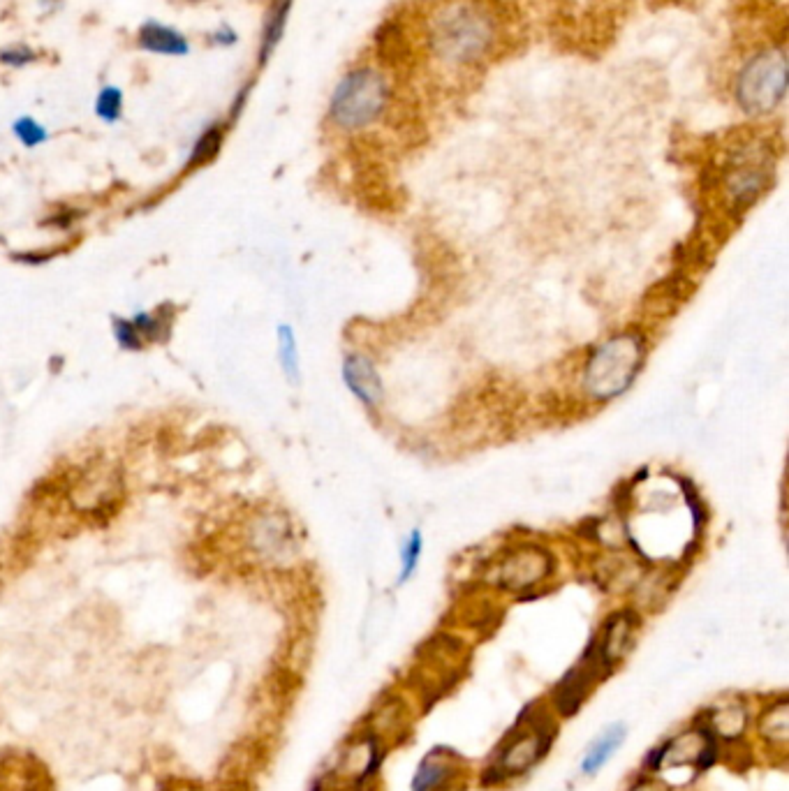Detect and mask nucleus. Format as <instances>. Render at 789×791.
I'll return each mask as SVG.
<instances>
[{
    "label": "nucleus",
    "instance_id": "nucleus-25",
    "mask_svg": "<svg viewBox=\"0 0 789 791\" xmlns=\"http://www.w3.org/2000/svg\"><path fill=\"white\" fill-rule=\"evenodd\" d=\"M40 58V54L26 44H14V47L0 49V63L7 65V68H26V65L35 63Z\"/></svg>",
    "mask_w": 789,
    "mask_h": 791
},
{
    "label": "nucleus",
    "instance_id": "nucleus-27",
    "mask_svg": "<svg viewBox=\"0 0 789 791\" xmlns=\"http://www.w3.org/2000/svg\"><path fill=\"white\" fill-rule=\"evenodd\" d=\"M248 93H250V84H246L243 88H239V93H237V100L232 102V112H230V118L232 121H237L239 118V114H241V109H243V105H246V98H248Z\"/></svg>",
    "mask_w": 789,
    "mask_h": 791
},
{
    "label": "nucleus",
    "instance_id": "nucleus-9",
    "mask_svg": "<svg viewBox=\"0 0 789 791\" xmlns=\"http://www.w3.org/2000/svg\"><path fill=\"white\" fill-rule=\"evenodd\" d=\"M137 47L158 56H188L190 42L172 26L146 21L137 33Z\"/></svg>",
    "mask_w": 789,
    "mask_h": 791
},
{
    "label": "nucleus",
    "instance_id": "nucleus-15",
    "mask_svg": "<svg viewBox=\"0 0 789 791\" xmlns=\"http://www.w3.org/2000/svg\"><path fill=\"white\" fill-rule=\"evenodd\" d=\"M172 320H174V308L160 306L156 313H137L132 317V324H135L139 334H142L144 343H165L167 336L172 334Z\"/></svg>",
    "mask_w": 789,
    "mask_h": 791
},
{
    "label": "nucleus",
    "instance_id": "nucleus-18",
    "mask_svg": "<svg viewBox=\"0 0 789 791\" xmlns=\"http://www.w3.org/2000/svg\"><path fill=\"white\" fill-rule=\"evenodd\" d=\"M759 731H762V736L766 738V741H771L773 745H787V738H789L787 699H780L778 704H773L769 711L762 715Z\"/></svg>",
    "mask_w": 789,
    "mask_h": 791
},
{
    "label": "nucleus",
    "instance_id": "nucleus-3",
    "mask_svg": "<svg viewBox=\"0 0 789 791\" xmlns=\"http://www.w3.org/2000/svg\"><path fill=\"white\" fill-rule=\"evenodd\" d=\"M734 98L750 116L773 114L787 98V54L783 47H766L741 65L734 79Z\"/></svg>",
    "mask_w": 789,
    "mask_h": 791
},
{
    "label": "nucleus",
    "instance_id": "nucleus-21",
    "mask_svg": "<svg viewBox=\"0 0 789 791\" xmlns=\"http://www.w3.org/2000/svg\"><path fill=\"white\" fill-rule=\"evenodd\" d=\"M95 114L105 123L121 121L123 114V93L119 86H105L95 100Z\"/></svg>",
    "mask_w": 789,
    "mask_h": 791
},
{
    "label": "nucleus",
    "instance_id": "nucleus-2",
    "mask_svg": "<svg viewBox=\"0 0 789 791\" xmlns=\"http://www.w3.org/2000/svg\"><path fill=\"white\" fill-rule=\"evenodd\" d=\"M392 100V86L380 70L361 65L345 72L329 100V121L341 130H364L380 121Z\"/></svg>",
    "mask_w": 789,
    "mask_h": 791
},
{
    "label": "nucleus",
    "instance_id": "nucleus-6",
    "mask_svg": "<svg viewBox=\"0 0 789 791\" xmlns=\"http://www.w3.org/2000/svg\"><path fill=\"white\" fill-rule=\"evenodd\" d=\"M549 574V556L540 549H521L512 553L498 569V581L503 588L523 590L542 581Z\"/></svg>",
    "mask_w": 789,
    "mask_h": 791
},
{
    "label": "nucleus",
    "instance_id": "nucleus-1",
    "mask_svg": "<svg viewBox=\"0 0 789 791\" xmlns=\"http://www.w3.org/2000/svg\"><path fill=\"white\" fill-rule=\"evenodd\" d=\"M498 28L493 14L477 0H447L429 24V49L447 65H475L496 47Z\"/></svg>",
    "mask_w": 789,
    "mask_h": 791
},
{
    "label": "nucleus",
    "instance_id": "nucleus-29",
    "mask_svg": "<svg viewBox=\"0 0 789 791\" xmlns=\"http://www.w3.org/2000/svg\"><path fill=\"white\" fill-rule=\"evenodd\" d=\"M632 791H662V789H660V787H655V785H651V782H646V785L634 787Z\"/></svg>",
    "mask_w": 789,
    "mask_h": 791
},
{
    "label": "nucleus",
    "instance_id": "nucleus-12",
    "mask_svg": "<svg viewBox=\"0 0 789 791\" xmlns=\"http://www.w3.org/2000/svg\"><path fill=\"white\" fill-rule=\"evenodd\" d=\"M625 741V727L623 724H611L609 729H604L600 736L591 743V748L586 750L584 761H581V771L586 775H593L600 771V768L607 764L618 748H621Z\"/></svg>",
    "mask_w": 789,
    "mask_h": 791
},
{
    "label": "nucleus",
    "instance_id": "nucleus-24",
    "mask_svg": "<svg viewBox=\"0 0 789 791\" xmlns=\"http://www.w3.org/2000/svg\"><path fill=\"white\" fill-rule=\"evenodd\" d=\"M112 329H114V338L119 340V345L123 350H130V352H139L144 350V338L139 334L135 324L132 320H123V317H114L112 320Z\"/></svg>",
    "mask_w": 789,
    "mask_h": 791
},
{
    "label": "nucleus",
    "instance_id": "nucleus-16",
    "mask_svg": "<svg viewBox=\"0 0 789 791\" xmlns=\"http://www.w3.org/2000/svg\"><path fill=\"white\" fill-rule=\"evenodd\" d=\"M375 764H378V750H375V743L371 738H366V741H357L352 743L348 750L343 754V773L348 775V778H366L368 773L373 771Z\"/></svg>",
    "mask_w": 789,
    "mask_h": 791
},
{
    "label": "nucleus",
    "instance_id": "nucleus-4",
    "mask_svg": "<svg viewBox=\"0 0 789 791\" xmlns=\"http://www.w3.org/2000/svg\"><path fill=\"white\" fill-rule=\"evenodd\" d=\"M644 361V347L637 336H616L597 347L588 359L584 384L593 398H616L634 382Z\"/></svg>",
    "mask_w": 789,
    "mask_h": 791
},
{
    "label": "nucleus",
    "instance_id": "nucleus-17",
    "mask_svg": "<svg viewBox=\"0 0 789 791\" xmlns=\"http://www.w3.org/2000/svg\"><path fill=\"white\" fill-rule=\"evenodd\" d=\"M223 142H225V128L220 123H213L206 128L202 135L193 146V153H190L188 158V169H197V167H204L209 165L218 158L220 149H223Z\"/></svg>",
    "mask_w": 789,
    "mask_h": 791
},
{
    "label": "nucleus",
    "instance_id": "nucleus-19",
    "mask_svg": "<svg viewBox=\"0 0 789 791\" xmlns=\"http://www.w3.org/2000/svg\"><path fill=\"white\" fill-rule=\"evenodd\" d=\"M746 720H748V715L739 704H725L713 713L711 727L715 734L727 738V741H732V738L741 736V731L746 729Z\"/></svg>",
    "mask_w": 789,
    "mask_h": 791
},
{
    "label": "nucleus",
    "instance_id": "nucleus-13",
    "mask_svg": "<svg viewBox=\"0 0 789 791\" xmlns=\"http://www.w3.org/2000/svg\"><path fill=\"white\" fill-rule=\"evenodd\" d=\"M632 620L630 616H614L609 620V625L604 627V634H602V641L597 643L602 650L604 660L609 662V667L614 664L618 657H623L625 648H628V643L632 639Z\"/></svg>",
    "mask_w": 789,
    "mask_h": 791
},
{
    "label": "nucleus",
    "instance_id": "nucleus-20",
    "mask_svg": "<svg viewBox=\"0 0 789 791\" xmlns=\"http://www.w3.org/2000/svg\"><path fill=\"white\" fill-rule=\"evenodd\" d=\"M278 359L280 368L287 375L290 382H299V350H297V340H294V331L287 324H280L278 327Z\"/></svg>",
    "mask_w": 789,
    "mask_h": 791
},
{
    "label": "nucleus",
    "instance_id": "nucleus-23",
    "mask_svg": "<svg viewBox=\"0 0 789 791\" xmlns=\"http://www.w3.org/2000/svg\"><path fill=\"white\" fill-rule=\"evenodd\" d=\"M12 132L21 144L28 146V149H35V146H40L49 139V132L44 130V125H40L31 116L17 118V121H14V125H12Z\"/></svg>",
    "mask_w": 789,
    "mask_h": 791
},
{
    "label": "nucleus",
    "instance_id": "nucleus-22",
    "mask_svg": "<svg viewBox=\"0 0 789 791\" xmlns=\"http://www.w3.org/2000/svg\"><path fill=\"white\" fill-rule=\"evenodd\" d=\"M422 551H424L422 532L412 530L410 537L405 539V544L401 546V576H398V581L405 583L412 574H415L419 558H422Z\"/></svg>",
    "mask_w": 789,
    "mask_h": 791
},
{
    "label": "nucleus",
    "instance_id": "nucleus-28",
    "mask_svg": "<svg viewBox=\"0 0 789 791\" xmlns=\"http://www.w3.org/2000/svg\"><path fill=\"white\" fill-rule=\"evenodd\" d=\"M40 5L44 10H56V7L61 5V0H40Z\"/></svg>",
    "mask_w": 789,
    "mask_h": 791
},
{
    "label": "nucleus",
    "instance_id": "nucleus-14",
    "mask_svg": "<svg viewBox=\"0 0 789 791\" xmlns=\"http://www.w3.org/2000/svg\"><path fill=\"white\" fill-rule=\"evenodd\" d=\"M452 759L442 757V752H433L419 764L415 780H412V791H435L442 787L449 775H452Z\"/></svg>",
    "mask_w": 789,
    "mask_h": 791
},
{
    "label": "nucleus",
    "instance_id": "nucleus-11",
    "mask_svg": "<svg viewBox=\"0 0 789 791\" xmlns=\"http://www.w3.org/2000/svg\"><path fill=\"white\" fill-rule=\"evenodd\" d=\"M766 186V172L759 165L743 162L727 174V190L734 197V202L750 204L759 197V192Z\"/></svg>",
    "mask_w": 789,
    "mask_h": 791
},
{
    "label": "nucleus",
    "instance_id": "nucleus-30",
    "mask_svg": "<svg viewBox=\"0 0 789 791\" xmlns=\"http://www.w3.org/2000/svg\"><path fill=\"white\" fill-rule=\"evenodd\" d=\"M0 241H3V236H0Z\"/></svg>",
    "mask_w": 789,
    "mask_h": 791
},
{
    "label": "nucleus",
    "instance_id": "nucleus-5",
    "mask_svg": "<svg viewBox=\"0 0 789 791\" xmlns=\"http://www.w3.org/2000/svg\"><path fill=\"white\" fill-rule=\"evenodd\" d=\"M551 748V731L544 724H533L526 731H521L519 736H514V741L500 752L498 757V773L503 778H519L526 771H530L537 761L544 757V752Z\"/></svg>",
    "mask_w": 789,
    "mask_h": 791
},
{
    "label": "nucleus",
    "instance_id": "nucleus-10",
    "mask_svg": "<svg viewBox=\"0 0 789 791\" xmlns=\"http://www.w3.org/2000/svg\"><path fill=\"white\" fill-rule=\"evenodd\" d=\"M294 0H271V5L267 7V14H264V24H262V35H260V65H267L269 58L274 56L276 47L283 40L287 21H290Z\"/></svg>",
    "mask_w": 789,
    "mask_h": 791
},
{
    "label": "nucleus",
    "instance_id": "nucleus-8",
    "mask_svg": "<svg viewBox=\"0 0 789 791\" xmlns=\"http://www.w3.org/2000/svg\"><path fill=\"white\" fill-rule=\"evenodd\" d=\"M713 754V738L704 729L685 731L660 750V766H699Z\"/></svg>",
    "mask_w": 789,
    "mask_h": 791
},
{
    "label": "nucleus",
    "instance_id": "nucleus-7",
    "mask_svg": "<svg viewBox=\"0 0 789 791\" xmlns=\"http://www.w3.org/2000/svg\"><path fill=\"white\" fill-rule=\"evenodd\" d=\"M343 382L352 394L368 408H375L385 396V387L375 366L361 354H348L343 359Z\"/></svg>",
    "mask_w": 789,
    "mask_h": 791
},
{
    "label": "nucleus",
    "instance_id": "nucleus-26",
    "mask_svg": "<svg viewBox=\"0 0 789 791\" xmlns=\"http://www.w3.org/2000/svg\"><path fill=\"white\" fill-rule=\"evenodd\" d=\"M237 40L239 35L230 26H220L216 33H211V42L218 44V47H232V44H237Z\"/></svg>",
    "mask_w": 789,
    "mask_h": 791
}]
</instances>
